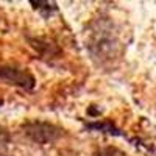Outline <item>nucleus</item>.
I'll list each match as a JSON object with an SVG mask.
<instances>
[{
  "instance_id": "obj_4",
  "label": "nucleus",
  "mask_w": 156,
  "mask_h": 156,
  "mask_svg": "<svg viewBox=\"0 0 156 156\" xmlns=\"http://www.w3.org/2000/svg\"><path fill=\"white\" fill-rule=\"evenodd\" d=\"M95 156H125L122 151H119L117 148H112V147H108V148H103L100 150Z\"/></svg>"
},
{
  "instance_id": "obj_5",
  "label": "nucleus",
  "mask_w": 156,
  "mask_h": 156,
  "mask_svg": "<svg viewBox=\"0 0 156 156\" xmlns=\"http://www.w3.org/2000/svg\"><path fill=\"white\" fill-rule=\"evenodd\" d=\"M8 139H9V136H8V131L3 128V126H0V145H3V144H6L8 142Z\"/></svg>"
},
{
  "instance_id": "obj_3",
  "label": "nucleus",
  "mask_w": 156,
  "mask_h": 156,
  "mask_svg": "<svg viewBox=\"0 0 156 156\" xmlns=\"http://www.w3.org/2000/svg\"><path fill=\"white\" fill-rule=\"evenodd\" d=\"M0 78L23 89H31L34 86V76L28 70L19 67H0Z\"/></svg>"
},
{
  "instance_id": "obj_2",
  "label": "nucleus",
  "mask_w": 156,
  "mask_h": 156,
  "mask_svg": "<svg viewBox=\"0 0 156 156\" xmlns=\"http://www.w3.org/2000/svg\"><path fill=\"white\" fill-rule=\"evenodd\" d=\"M22 128H23V133L28 136V139L41 145L51 144V142H55L62 136V129L59 126L44 120H30Z\"/></svg>"
},
{
  "instance_id": "obj_6",
  "label": "nucleus",
  "mask_w": 156,
  "mask_h": 156,
  "mask_svg": "<svg viewBox=\"0 0 156 156\" xmlns=\"http://www.w3.org/2000/svg\"><path fill=\"white\" fill-rule=\"evenodd\" d=\"M58 156H81V154L76 153V151H73V150H61V151L58 153Z\"/></svg>"
},
{
  "instance_id": "obj_1",
  "label": "nucleus",
  "mask_w": 156,
  "mask_h": 156,
  "mask_svg": "<svg viewBox=\"0 0 156 156\" xmlns=\"http://www.w3.org/2000/svg\"><path fill=\"white\" fill-rule=\"evenodd\" d=\"M86 48L98 66L114 67L123 53L120 34L111 17L98 16L90 22L86 33Z\"/></svg>"
}]
</instances>
